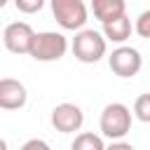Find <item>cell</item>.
<instances>
[{
  "instance_id": "cell-12",
  "label": "cell",
  "mask_w": 150,
  "mask_h": 150,
  "mask_svg": "<svg viewBox=\"0 0 150 150\" xmlns=\"http://www.w3.org/2000/svg\"><path fill=\"white\" fill-rule=\"evenodd\" d=\"M134 115H136V120L150 124V94H141L134 101Z\"/></svg>"
},
{
  "instance_id": "cell-18",
  "label": "cell",
  "mask_w": 150,
  "mask_h": 150,
  "mask_svg": "<svg viewBox=\"0 0 150 150\" xmlns=\"http://www.w3.org/2000/svg\"><path fill=\"white\" fill-rule=\"evenodd\" d=\"M7 2H9V0H0V9H2V7L7 5Z\"/></svg>"
},
{
  "instance_id": "cell-6",
  "label": "cell",
  "mask_w": 150,
  "mask_h": 150,
  "mask_svg": "<svg viewBox=\"0 0 150 150\" xmlns=\"http://www.w3.org/2000/svg\"><path fill=\"white\" fill-rule=\"evenodd\" d=\"M84 124V112L75 103H59L52 110V127L61 134H75Z\"/></svg>"
},
{
  "instance_id": "cell-15",
  "label": "cell",
  "mask_w": 150,
  "mask_h": 150,
  "mask_svg": "<svg viewBox=\"0 0 150 150\" xmlns=\"http://www.w3.org/2000/svg\"><path fill=\"white\" fill-rule=\"evenodd\" d=\"M19 150H52V148H49V143L42 141V138H28Z\"/></svg>"
},
{
  "instance_id": "cell-1",
  "label": "cell",
  "mask_w": 150,
  "mask_h": 150,
  "mask_svg": "<svg viewBox=\"0 0 150 150\" xmlns=\"http://www.w3.org/2000/svg\"><path fill=\"white\" fill-rule=\"evenodd\" d=\"M66 52H68V40L63 33L42 30V33H35L28 56H33L35 61H42V63H52V61L63 59Z\"/></svg>"
},
{
  "instance_id": "cell-11",
  "label": "cell",
  "mask_w": 150,
  "mask_h": 150,
  "mask_svg": "<svg viewBox=\"0 0 150 150\" xmlns=\"http://www.w3.org/2000/svg\"><path fill=\"white\" fill-rule=\"evenodd\" d=\"M70 150H105V143L98 134L94 131H82L75 136V141L70 143Z\"/></svg>"
},
{
  "instance_id": "cell-9",
  "label": "cell",
  "mask_w": 150,
  "mask_h": 150,
  "mask_svg": "<svg viewBox=\"0 0 150 150\" xmlns=\"http://www.w3.org/2000/svg\"><path fill=\"white\" fill-rule=\"evenodd\" d=\"M91 12L101 23H108L127 14V2L124 0H91Z\"/></svg>"
},
{
  "instance_id": "cell-13",
  "label": "cell",
  "mask_w": 150,
  "mask_h": 150,
  "mask_svg": "<svg viewBox=\"0 0 150 150\" xmlns=\"http://www.w3.org/2000/svg\"><path fill=\"white\" fill-rule=\"evenodd\" d=\"M136 33L141 35V38H145V40H150V9H143L141 14H138V19H136Z\"/></svg>"
},
{
  "instance_id": "cell-10",
  "label": "cell",
  "mask_w": 150,
  "mask_h": 150,
  "mask_svg": "<svg viewBox=\"0 0 150 150\" xmlns=\"http://www.w3.org/2000/svg\"><path fill=\"white\" fill-rule=\"evenodd\" d=\"M103 35H105V40L117 42V45L127 42L129 35H131V19H129L127 14H122V16L112 19V21L103 23Z\"/></svg>"
},
{
  "instance_id": "cell-4",
  "label": "cell",
  "mask_w": 150,
  "mask_h": 150,
  "mask_svg": "<svg viewBox=\"0 0 150 150\" xmlns=\"http://www.w3.org/2000/svg\"><path fill=\"white\" fill-rule=\"evenodd\" d=\"M52 2V14L56 23L63 30H82L87 23V5L84 0H49Z\"/></svg>"
},
{
  "instance_id": "cell-17",
  "label": "cell",
  "mask_w": 150,
  "mask_h": 150,
  "mask_svg": "<svg viewBox=\"0 0 150 150\" xmlns=\"http://www.w3.org/2000/svg\"><path fill=\"white\" fill-rule=\"evenodd\" d=\"M0 150H7V141L5 138H0Z\"/></svg>"
},
{
  "instance_id": "cell-14",
  "label": "cell",
  "mask_w": 150,
  "mask_h": 150,
  "mask_svg": "<svg viewBox=\"0 0 150 150\" xmlns=\"http://www.w3.org/2000/svg\"><path fill=\"white\" fill-rule=\"evenodd\" d=\"M14 7L23 14H35L45 7V0H14Z\"/></svg>"
},
{
  "instance_id": "cell-7",
  "label": "cell",
  "mask_w": 150,
  "mask_h": 150,
  "mask_svg": "<svg viewBox=\"0 0 150 150\" xmlns=\"http://www.w3.org/2000/svg\"><path fill=\"white\" fill-rule=\"evenodd\" d=\"M33 38H35V30L26 21H14L2 33V42H5L7 52H12V54H28Z\"/></svg>"
},
{
  "instance_id": "cell-8",
  "label": "cell",
  "mask_w": 150,
  "mask_h": 150,
  "mask_svg": "<svg viewBox=\"0 0 150 150\" xmlns=\"http://www.w3.org/2000/svg\"><path fill=\"white\" fill-rule=\"evenodd\" d=\"M28 101V91L23 82L14 77H2L0 80V108L2 110H19Z\"/></svg>"
},
{
  "instance_id": "cell-3",
  "label": "cell",
  "mask_w": 150,
  "mask_h": 150,
  "mask_svg": "<svg viewBox=\"0 0 150 150\" xmlns=\"http://www.w3.org/2000/svg\"><path fill=\"white\" fill-rule=\"evenodd\" d=\"M98 127H101V134L110 141H122L129 131H131V110L124 105V103H108L101 112V120H98Z\"/></svg>"
},
{
  "instance_id": "cell-2",
  "label": "cell",
  "mask_w": 150,
  "mask_h": 150,
  "mask_svg": "<svg viewBox=\"0 0 150 150\" xmlns=\"http://www.w3.org/2000/svg\"><path fill=\"white\" fill-rule=\"evenodd\" d=\"M73 54L77 61L82 63H96L105 56V49H108V42H105V35L94 30V28H82L75 33L73 38Z\"/></svg>"
},
{
  "instance_id": "cell-5",
  "label": "cell",
  "mask_w": 150,
  "mask_h": 150,
  "mask_svg": "<svg viewBox=\"0 0 150 150\" xmlns=\"http://www.w3.org/2000/svg\"><path fill=\"white\" fill-rule=\"evenodd\" d=\"M108 66H110V70H112L117 77L129 80V77L138 75V70L143 68V56H141L138 49L122 45V47L112 49V54L108 56Z\"/></svg>"
},
{
  "instance_id": "cell-16",
  "label": "cell",
  "mask_w": 150,
  "mask_h": 150,
  "mask_svg": "<svg viewBox=\"0 0 150 150\" xmlns=\"http://www.w3.org/2000/svg\"><path fill=\"white\" fill-rule=\"evenodd\" d=\"M105 150H136V148H134L131 143H124V141H112Z\"/></svg>"
}]
</instances>
